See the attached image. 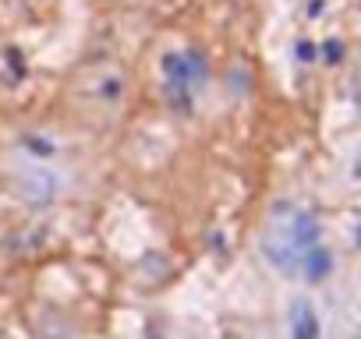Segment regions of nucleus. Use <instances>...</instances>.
Instances as JSON below:
<instances>
[{"label":"nucleus","instance_id":"2","mask_svg":"<svg viewBox=\"0 0 361 339\" xmlns=\"http://www.w3.org/2000/svg\"><path fill=\"white\" fill-rule=\"evenodd\" d=\"M57 177L50 174V170H39V166H32V170H25V177H22V191H25V198H32V202H50L54 195H57Z\"/></svg>","mask_w":361,"mask_h":339},{"label":"nucleus","instance_id":"10","mask_svg":"<svg viewBox=\"0 0 361 339\" xmlns=\"http://www.w3.org/2000/svg\"><path fill=\"white\" fill-rule=\"evenodd\" d=\"M99 85H103V89H99L103 99H121V96H124V82H121L117 75H114V78H103Z\"/></svg>","mask_w":361,"mask_h":339},{"label":"nucleus","instance_id":"8","mask_svg":"<svg viewBox=\"0 0 361 339\" xmlns=\"http://www.w3.org/2000/svg\"><path fill=\"white\" fill-rule=\"evenodd\" d=\"M4 64H8V71H11V82H25L29 64H25V57H22L18 46H8V50H4Z\"/></svg>","mask_w":361,"mask_h":339},{"label":"nucleus","instance_id":"5","mask_svg":"<svg viewBox=\"0 0 361 339\" xmlns=\"http://www.w3.org/2000/svg\"><path fill=\"white\" fill-rule=\"evenodd\" d=\"M159 71H163L166 82H185V85H192L188 57H185V53H177V50H166V53L159 57ZM192 89H195V85H192Z\"/></svg>","mask_w":361,"mask_h":339},{"label":"nucleus","instance_id":"4","mask_svg":"<svg viewBox=\"0 0 361 339\" xmlns=\"http://www.w3.org/2000/svg\"><path fill=\"white\" fill-rule=\"evenodd\" d=\"M301 265H305V276H308L312 283H319V279L329 276V269H333V255H329L326 248L312 244V248L301 255Z\"/></svg>","mask_w":361,"mask_h":339},{"label":"nucleus","instance_id":"1","mask_svg":"<svg viewBox=\"0 0 361 339\" xmlns=\"http://www.w3.org/2000/svg\"><path fill=\"white\" fill-rule=\"evenodd\" d=\"M262 255L269 258V265L283 269V272H294L298 262H301V251L294 248V241L287 237V226L283 223H273L262 237Z\"/></svg>","mask_w":361,"mask_h":339},{"label":"nucleus","instance_id":"14","mask_svg":"<svg viewBox=\"0 0 361 339\" xmlns=\"http://www.w3.org/2000/svg\"><path fill=\"white\" fill-rule=\"evenodd\" d=\"M354 237H357V248H361V226H357V234H354Z\"/></svg>","mask_w":361,"mask_h":339},{"label":"nucleus","instance_id":"9","mask_svg":"<svg viewBox=\"0 0 361 339\" xmlns=\"http://www.w3.org/2000/svg\"><path fill=\"white\" fill-rule=\"evenodd\" d=\"M319 53H322L326 64H340V60H343V43H340V39H326V43L319 46Z\"/></svg>","mask_w":361,"mask_h":339},{"label":"nucleus","instance_id":"13","mask_svg":"<svg viewBox=\"0 0 361 339\" xmlns=\"http://www.w3.org/2000/svg\"><path fill=\"white\" fill-rule=\"evenodd\" d=\"M354 103H357V106H361V89H357V92H354Z\"/></svg>","mask_w":361,"mask_h":339},{"label":"nucleus","instance_id":"3","mask_svg":"<svg viewBox=\"0 0 361 339\" xmlns=\"http://www.w3.org/2000/svg\"><path fill=\"white\" fill-rule=\"evenodd\" d=\"M290 339H319V318L308 300H294L290 307Z\"/></svg>","mask_w":361,"mask_h":339},{"label":"nucleus","instance_id":"11","mask_svg":"<svg viewBox=\"0 0 361 339\" xmlns=\"http://www.w3.org/2000/svg\"><path fill=\"white\" fill-rule=\"evenodd\" d=\"M294 53H298V60H301V64H312V60L319 57V46H315V43H308V39H301V43L294 46Z\"/></svg>","mask_w":361,"mask_h":339},{"label":"nucleus","instance_id":"6","mask_svg":"<svg viewBox=\"0 0 361 339\" xmlns=\"http://www.w3.org/2000/svg\"><path fill=\"white\" fill-rule=\"evenodd\" d=\"M163 96H166V103L177 113H188L192 110V85H185V82H166L163 85Z\"/></svg>","mask_w":361,"mask_h":339},{"label":"nucleus","instance_id":"7","mask_svg":"<svg viewBox=\"0 0 361 339\" xmlns=\"http://www.w3.org/2000/svg\"><path fill=\"white\" fill-rule=\"evenodd\" d=\"M22 145H25L32 155H39V159H50V155H57V141H50L47 134H36V131L22 134Z\"/></svg>","mask_w":361,"mask_h":339},{"label":"nucleus","instance_id":"12","mask_svg":"<svg viewBox=\"0 0 361 339\" xmlns=\"http://www.w3.org/2000/svg\"><path fill=\"white\" fill-rule=\"evenodd\" d=\"M350 174H354V181H361V152L354 155V166H350Z\"/></svg>","mask_w":361,"mask_h":339}]
</instances>
